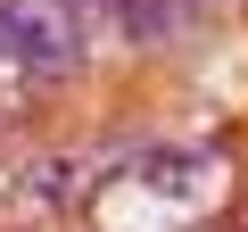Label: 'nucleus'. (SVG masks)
<instances>
[{
    "label": "nucleus",
    "instance_id": "nucleus-1",
    "mask_svg": "<svg viewBox=\"0 0 248 232\" xmlns=\"http://www.w3.org/2000/svg\"><path fill=\"white\" fill-rule=\"evenodd\" d=\"M0 50L33 83H66L91 50V17L75 0H0Z\"/></svg>",
    "mask_w": 248,
    "mask_h": 232
},
{
    "label": "nucleus",
    "instance_id": "nucleus-2",
    "mask_svg": "<svg viewBox=\"0 0 248 232\" xmlns=\"http://www.w3.org/2000/svg\"><path fill=\"white\" fill-rule=\"evenodd\" d=\"M25 91H33V75H25V66H17V58H9V50H0V108H17V99H25Z\"/></svg>",
    "mask_w": 248,
    "mask_h": 232
},
{
    "label": "nucleus",
    "instance_id": "nucleus-3",
    "mask_svg": "<svg viewBox=\"0 0 248 232\" xmlns=\"http://www.w3.org/2000/svg\"><path fill=\"white\" fill-rule=\"evenodd\" d=\"M0 116H9V108H0Z\"/></svg>",
    "mask_w": 248,
    "mask_h": 232
}]
</instances>
